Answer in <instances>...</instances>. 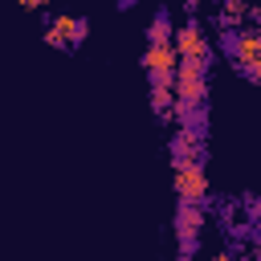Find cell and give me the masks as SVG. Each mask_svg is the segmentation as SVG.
Wrapping results in <instances>:
<instances>
[{"instance_id":"9c48e42d","label":"cell","mask_w":261,"mask_h":261,"mask_svg":"<svg viewBox=\"0 0 261 261\" xmlns=\"http://www.w3.org/2000/svg\"><path fill=\"white\" fill-rule=\"evenodd\" d=\"M212 261H237V257H228V253H216V257H212Z\"/></svg>"},{"instance_id":"3957f363","label":"cell","mask_w":261,"mask_h":261,"mask_svg":"<svg viewBox=\"0 0 261 261\" xmlns=\"http://www.w3.org/2000/svg\"><path fill=\"white\" fill-rule=\"evenodd\" d=\"M224 45L232 49V57L241 61L245 73L261 77V33H249V29H241V33H224Z\"/></svg>"},{"instance_id":"52a82bcc","label":"cell","mask_w":261,"mask_h":261,"mask_svg":"<svg viewBox=\"0 0 261 261\" xmlns=\"http://www.w3.org/2000/svg\"><path fill=\"white\" fill-rule=\"evenodd\" d=\"M175 37V29H171V12L167 8H159L155 16H151V29H147V45H167Z\"/></svg>"},{"instance_id":"7a4b0ae2","label":"cell","mask_w":261,"mask_h":261,"mask_svg":"<svg viewBox=\"0 0 261 261\" xmlns=\"http://www.w3.org/2000/svg\"><path fill=\"white\" fill-rule=\"evenodd\" d=\"M175 196H179V204H200L208 196L204 163H175Z\"/></svg>"},{"instance_id":"8fae6325","label":"cell","mask_w":261,"mask_h":261,"mask_svg":"<svg viewBox=\"0 0 261 261\" xmlns=\"http://www.w3.org/2000/svg\"><path fill=\"white\" fill-rule=\"evenodd\" d=\"M237 261H257V257H237Z\"/></svg>"},{"instance_id":"ba28073f","label":"cell","mask_w":261,"mask_h":261,"mask_svg":"<svg viewBox=\"0 0 261 261\" xmlns=\"http://www.w3.org/2000/svg\"><path fill=\"white\" fill-rule=\"evenodd\" d=\"M220 16H224V24H228V20H241V16H245V8H241V4H224V12H220Z\"/></svg>"},{"instance_id":"30bf717a","label":"cell","mask_w":261,"mask_h":261,"mask_svg":"<svg viewBox=\"0 0 261 261\" xmlns=\"http://www.w3.org/2000/svg\"><path fill=\"white\" fill-rule=\"evenodd\" d=\"M175 261H192V253H179V257H175Z\"/></svg>"},{"instance_id":"6da1fadb","label":"cell","mask_w":261,"mask_h":261,"mask_svg":"<svg viewBox=\"0 0 261 261\" xmlns=\"http://www.w3.org/2000/svg\"><path fill=\"white\" fill-rule=\"evenodd\" d=\"M86 33H90V20H86V16H65V12H57V16H49L45 45H53V49H65V45H77V41H86Z\"/></svg>"},{"instance_id":"5b68a950","label":"cell","mask_w":261,"mask_h":261,"mask_svg":"<svg viewBox=\"0 0 261 261\" xmlns=\"http://www.w3.org/2000/svg\"><path fill=\"white\" fill-rule=\"evenodd\" d=\"M200 228H204V212H200V204H179V212H175V237H179V249H184V253L196 249Z\"/></svg>"},{"instance_id":"8992f818","label":"cell","mask_w":261,"mask_h":261,"mask_svg":"<svg viewBox=\"0 0 261 261\" xmlns=\"http://www.w3.org/2000/svg\"><path fill=\"white\" fill-rule=\"evenodd\" d=\"M143 65H147L151 77H175V69H179V53H175L171 41H167V45H147Z\"/></svg>"},{"instance_id":"277c9868","label":"cell","mask_w":261,"mask_h":261,"mask_svg":"<svg viewBox=\"0 0 261 261\" xmlns=\"http://www.w3.org/2000/svg\"><path fill=\"white\" fill-rule=\"evenodd\" d=\"M171 45H175V53H179V61H208V41H204V29L192 20V24H184V29H175V37H171Z\"/></svg>"}]
</instances>
